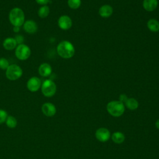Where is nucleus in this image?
I'll return each mask as SVG.
<instances>
[{"label":"nucleus","instance_id":"1","mask_svg":"<svg viewBox=\"0 0 159 159\" xmlns=\"http://www.w3.org/2000/svg\"><path fill=\"white\" fill-rule=\"evenodd\" d=\"M57 52L60 57L65 59H69L74 56L75 49L73 45L70 42L63 40L58 44Z\"/></svg>","mask_w":159,"mask_h":159},{"label":"nucleus","instance_id":"2","mask_svg":"<svg viewBox=\"0 0 159 159\" xmlns=\"http://www.w3.org/2000/svg\"><path fill=\"white\" fill-rule=\"evenodd\" d=\"M9 20L13 26L20 27L24 23V12L20 8L14 7L11 10L9 14Z\"/></svg>","mask_w":159,"mask_h":159},{"label":"nucleus","instance_id":"3","mask_svg":"<svg viewBox=\"0 0 159 159\" xmlns=\"http://www.w3.org/2000/svg\"><path fill=\"white\" fill-rule=\"evenodd\" d=\"M107 110L111 116L119 117L123 114L125 106L124 104L119 101H112L107 104Z\"/></svg>","mask_w":159,"mask_h":159},{"label":"nucleus","instance_id":"4","mask_svg":"<svg viewBox=\"0 0 159 159\" xmlns=\"http://www.w3.org/2000/svg\"><path fill=\"white\" fill-rule=\"evenodd\" d=\"M41 91L43 96H45V97H52L56 93V84L51 80H45L41 85Z\"/></svg>","mask_w":159,"mask_h":159},{"label":"nucleus","instance_id":"5","mask_svg":"<svg viewBox=\"0 0 159 159\" xmlns=\"http://www.w3.org/2000/svg\"><path fill=\"white\" fill-rule=\"evenodd\" d=\"M22 68L16 64L10 65L6 71L7 78L11 81H14L20 78L22 75Z\"/></svg>","mask_w":159,"mask_h":159},{"label":"nucleus","instance_id":"6","mask_svg":"<svg viewBox=\"0 0 159 159\" xmlns=\"http://www.w3.org/2000/svg\"><path fill=\"white\" fill-rule=\"evenodd\" d=\"M31 54V50L29 46L22 43L18 45L15 50L16 57L20 60H25L28 59Z\"/></svg>","mask_w":159,"mask_h":159},{"label":"nucleus","instance_id":"7","mask_svg":"<svg viewBox=\"0 0 159 159\" xmlns=\"http://www.w3.org/2000/svg\"><path fill=\"white\" fill-rule=\"evenodd\" d=\"M42 82L39 78L37 76H32L27 83V88L31 92H36L40 88H41Z\"/></svg>","mask_w":159,"mask_h":159},{"label":"nucleus","instance_id":"8","mask_svg":"<svg viewBox=\"0 0 159 159\" xmlns=\"http://www.w3.org/2000/svg\"><path fill=\"white\" fill-rule=\"evenodd\" d=\"M72 24L71 19L67 15H63L60 16L58 20V27L64 30L70 29L72 26Z\"/></svg>","mask_w":159,"mask_h":159},{"label":"nucleus","instance_id":"9","mask_svg":"<svg viewBox=\"0 0 159 159\" xmlns=\"http://www.w3.org/2000/svg\"><path fill=\"white\" fill-rule=\"evenodd\" d=\"M42 111L43 114L47 117L53 116L56 114V107L51 102H45L42 106Z\"/></svg>","mask_w":159,"mask_h":159},{"label":"nucleus","instance_id":"10","mask_svg":"<svg viewBox=\"0 0 159 159\" xmlns=\"http://www.w3.org/2000/svg\"><path fill=\"white\" fill-rule=\"evenodd\" d=\"M95 135L98 140L101 142H106L109 139L111 134L108 129L106 128H99L96 131Z\"/></svg>","mask_w":159,"mask_h":159},{"label":"nucleus","instance_id":"11","mask_svg":"<svg viewBox=\"0 0 159 159\" xmlns=\"http://www.w3.org/2000/svg\"><path fill=\"white\" fill-rule=\"evenodd\" d=\"M24 30L28 34H35L38 29V25L37 23L33 20H27L24 22L23 24Z\"/></svg>","mask_w":159,"mask_h":159},{"label":"nucleus","instance_id":"12","mask_svg":"<svg viewBox=\"0 0 159 159\" xmlns=\"http://www.w3.org/2000/svg\"><path fill=\"white\" fill-rule=\"evenodd\" d=\"M99 14L102 18H108L113 13V8L111 5L104 4L101 6L99 9Z\"/></svg>","mask_w":159,"mask_h":159},{"label":"nucleus","instance_id":"13","mask_svg":"<svg viewBox=\"0 0 159 159\" xmlns=\"http://www.w3.org/2000/svg\"><path fill=\"white\" fill-rule=\"evenodd\" d=\"M38 71L40 76L43 77H47L50 76L52 73V66L50 64L47 63H43L39 66Z\"/></svg>","mask_w":159,"mask_h":159},{"label":"nucleus","instance_id":"14","mask_svg":"<svg viewBox=\"0 0 159 159\" xmlns=\"http://www.w3.org/2000/svg\"><path fill=\"white\" fill-rule=\"evenodd\" d=\"M158 4V0H143L142 6L145 11L147 12H152L157 9Z\"/></svg>","mask_w":159,"mask_h":159},{"label":"nucleus","instance_id":"15","mask_svg":"<svg viewBox=\"0 0 159 159\" xmlns=\"http://www.w3.org/2000/svg\"><path fill=\"white\" fill-rule=\"evenodd\" d=\"M17 42L14 38L12 37H7L3 41V47L7 50H12L16 48Z\"/></svg>","mask_w":159,"mask_h":159},{"label":"nucleus","instance_id":"16","mask_svg":"<svg viewBox=\"0 0 159 159\" xmlns=\"http://www.w3.org/2000/svg\"><path fill=\"white\" fill-rule=\"evenodd\" d=\"M147 26L149 30L152 32H157L159 31V22L157 19H149L147 23Z\"/></svg>","mask_w":159,"mask_h":159},{"label":"nucleus","instance_id":"17","mask_svg":"<svg viewBox=\"0 0 159 159\" xmlns=\"http://www.w3.org/2000/svg\"><path fill=\"white\" fill-rule=\"evenodd\" d=\"M125 104L127 106V107L130 110H135L139 106L138 101L133 98H128L126 102H125Z\"/></svg>","mask_w":159,"mask_h":159},{"label":"nucleus","instance_id":"18","mask_svg":"<svg viewBox=\"0 0 159 159\" xmlns=\"http://www.w3.org/2000/svg\"><path fill=\"white\" fill-rule=\"evenodd\" d=\"M50 14V8L47 5H43L40 7L38 10V16L40 18H45Z\"/></svg>","mask_w":159,"mask_h":159},{"label":"nucleus","instance_id":"19","mask_svg":"<svg viewBox=\"0 0 159 159\" xmlns=\"http://www.w3.org/2000/svg\"><path fill=\"white\" fill-rule=\"evenodd\" d=\"M112 140L116 143H121L124 141L125 136L122 133L116 132L112 135Z\"/></svg>","mask_w":159,"mask_h":159},{"label":"nucleus","instance_id":"20","mask_svg":"<svg viewBox=\"0 0 159 159\" xmlns=\"http://www.w3.org/2000/svg\"><path fill=\"white\" fill-rule=\"evenodd\" d=\"M5 122L6 125L11 129L15 128L17 124V121L16 119L12 116H8Z\"/></svg>","mask_w":159,"mask_h":159},{"label":"nucleus","instance_id":"21","mask_svg":"<svg viewBox=\"0 0 159 159\" xmlns=\"http://www.w3.org/2000/svg\"><path fill=\"white\" fill-rule=\"evenodd\" d=\"M67 4L70 9H77L81 4V0H68Z\"/></svg>","mask_w":159,"mask_h":159},{"label":"nucleus","instance_id":"22","mask_svg":"<svg viewBox=\"0 0 159 159\" xmlns=\"http://www.w3.org/2000/svg\"><path fill=\"white\" fill-rule=\"evenodd\" d=\"M9 61L5 58H0V68L2 70H6L9 66Z\"/></svg>","mask_w":159,"mask_h":159},{"label":"nucleus","instance_id":"23","mask_svg":"<svg viewBox=\"0 0 159 159\" xmlns=\"http://www.w3.org/2000/svg\"><path fill=\"white\" fill-rule=\"evenodd\" d=\"M7 113L6 111L0 109V124H2L6 122L7 117Z\"/></svg>","mask_w":159,"mask_h":159},{"label":"nucleus","instance_id":"24","mask_svg":"<svg viewBox=\"0 0 159 159\" xmlns=\"http://www.w3.org/2000/svg\"><path fill=\"white\" fill-rule=\"evenodd\" d=\"M14 39H15L16 41V42H17V43L18 45L22 44L23 43V42H24V37L22 35H16L15 36Z\"/></svg>","mask_w":159,"mask_h":159},{"label":"nucleus","instance_id":"25","mask_svg":"<svg viewBox=\"0 0 159 159\" xmlns=\"http://www.w3.org/2000/svg\"><path fill=\"white\" fill-rule=\"evenodd\" d=\"M127 99H128L127 96L125 94H120L119 96V101L122 102L123 104L124 103L125 104V102H126Z\"/></svg>","mask_w":159,"mask_h":159},{"label":"nucleus","instance_id":"26","mask_svg":"<svg viewBox=\"0 0 159 159\" xmlns=\"http://www.w3.org/2000/svg\"><path fill=\"white\" fill-rule=\"evenodd\" d=\"M35 1L39 4L43 6V5H46L49 2V0H35Z\"/></svg>","mask_w":159,"mask_h":159},{"label":"nucleus","instance_id":"27","mask_svg":"<svg viewBox=\"0 0 159 159\" xmlns=\"http://www.w3.org/2000/svg\"><path fill=\"white\" fill-rule=\"evenodd\" d=\"M13 31L14 32H19L20 30V27H17V26H14L13 27Z\"/></svg>","mask_w":159,"mask_h":159},{"label":"nucleus","instance_id":"28","mask_svg":"<svg viewBox=\"0 0 159 159\" xmlns=\"http://www.w3.org/2000/svg\"><path fill=\"white\" fill-rule=\"evenodd\" d=\"M155 125H156V127L159 129V119H158V120L156 121V122H155Z\"/></svg>","mask_w":159,"mask_h":159}]
</instances>
